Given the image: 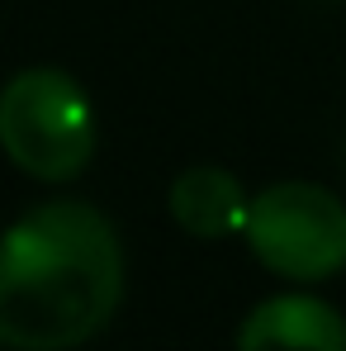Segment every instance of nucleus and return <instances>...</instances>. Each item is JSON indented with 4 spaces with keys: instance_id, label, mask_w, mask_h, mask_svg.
<instances>
[{
    "instance_id": "3",
    "label": "nucleus",
    "mask_w": 346,
    "mask_h": 351,
    "mask_svg": "<svg viewBox=\"0 0 346 351\" xmlns=\"http://www.w3.org/2000/svg\"><path fill=\"white\" fill-rule=\"evenodd\" d=\"M251 256L294 285L332 280L346 266V204L313 180H280L251 195L247 214Z\"/></svg>"
},
{
    "instance_id": "2",
    "label": "nucleus",
    "mask_w": 346,
    "mask_h": 351,
    "mask_svg": "<svg viewBox=\"0 0 346 351\" xmlns=\"http://www.w3.org/2000/svg\"><path fill=\"white\" fill-rule=\"evenodd\" d=\"M0 152L24 176L62 185L95 157V110L62 66H24L0 86Z\"/></svg>"
},
{
    "instance_id": "4",
    "label": "nucleus",
    "mask_w": 346,
    "mask_h": 351,
    "mask_svg": "<svg viewBox=\"0 0 346 351\" xmlns=\"http://www.w3.org/2000/svg\"><path fill=\"white\" fill-rule=\"evenodd\" d=\"M237 351H346V318L318 294H275L242 318Z\"/></svg>"
},
{
    "instance_id": "5",
    "label": "nucleus",
    "mask_w": 346,
    "mask_h": 351,
    "mask_svg": "<svg viewBox=\"0 0 346 351\" xmlns=\"http://www.w3.org/2000/svg\"><path fill=\"white\" fill-rule=\"evenodd\" d=\"M171 219L185 228L190 237H232L247 228V214H251V195L242 190V180L223 167H190L171 180Z\"/></svg>"
},
{
    "instance_id": "1",
    "label": "nucleus",
    "mask_w": 346,
    "mask_h": 351,
    "mask_svg": "<svg viewBox=\"0 0 346 351\" xmlns=\"http://www.w3.org/2000/svg\"><path fill=\"white\" fill-rule=\"evenodd\" d=\"M123 299V242L86 199H48L0 233V347H86Z\"/></svg>"
}]
</instances>
